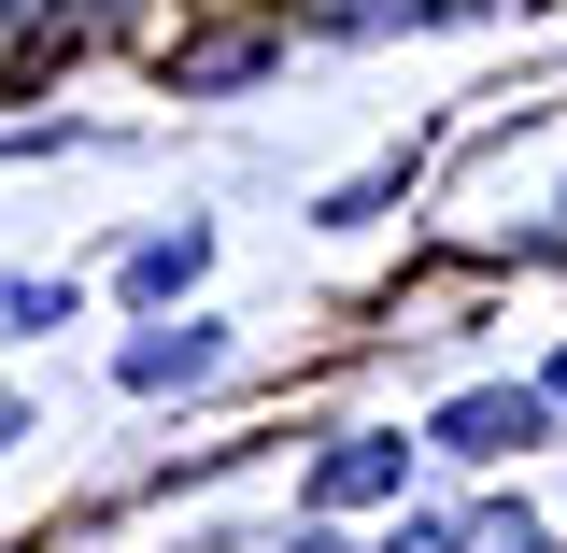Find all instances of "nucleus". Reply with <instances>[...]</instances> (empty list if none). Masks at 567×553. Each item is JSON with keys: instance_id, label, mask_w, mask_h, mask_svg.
Returning a JSON list of instances; mask_svg holds the SVG:
<instances>
[{"instance_id": "8", "label": "nucleus", "mask_w": 567, "mask_h": 553, "mask_svg": "<svg viewBox=\"0 0 567 553\" xmlns=\"http://www.w3.org/2000/svg\"><path fill=\"white\" fill-rule=\"evenodd\" d=\"M454 553H554V540H539L525 511H483V525H468V540H454Z\"/></svg>"}, {"instance_id": "5", "label": "nucleus", "mask_w": 567, "mask_h": 553, "mask_svg": "<svg viewBox=\"0 0 567 553\" xmlns=\"http://www.w3.org/2000/svg\"><path fill=\"white\" fill-rule=\"evenodd\" d=\"M185 284H199V227H171V242L128 256V298H185Z\"/></svg>"}, {"instance_id": "1", "label": "nucleus", "mask_w": 567, "mask_h": 553, "mask_svg": "<svg viewBox=\"0 0 567 553\" xmlns=\"http://www.w3.org/2000/svg\"><path fill=\"white\" fill-rule=\"evenodd\" d=\"M554 398H525V383H483V398H454L440 412V454H511V440H539Z\"/></svg>"}, {"instance_id": "12", "label": "nucleus", "mask_w": 567, "mask_h": 553, "mask_svg": "<svg viewBox=\"0 0 567 553\" xmlns=\"http://www.w3.org/2000/svg\"><path fill=\"white\" fill-rule=\"evenodd\" d=\"M554 398H567V355H554Z\"/></svg>"}, {"instance_id": "10", "label": "nucleus", "mask_w": 567, "mask_h": 553, "mask_svg": "<svg viewBox=\"0 0 567 553\" xmlns=\"http://www.w3.org/2000/svg\"><path fill=\"white\" fill-rule=\"evenodd\" d=\"M383 553H454V525H425V511H412V525H398Z\"/></svg>"}, {"instance_id": "3", "label": "nucleus", "mask_w": 567, "mask_h": 553, "mask_svg": "<svg viewBox=\"0 0 567 553\" xmlns=\"http://www.w3.org/2000/svg\"><path fill=\"white\" fill-rule=\"evenodd\" d=\"M199 369H213V327H142V341H128L142 398H171V383H199Z\"/></svg>"}, {"instance_id": "7", "label": "nucleus", "mask_w": 567, "mask_h": 553, "mask_svg": "<svg viewBox=\"0 0 567 553\" xmlns=\"http://www.w3.org/2000/svg\"><path fill=\"white\" fill-rule=\"evenodd\" d=\"M454 313H483V270H440V284L398 298V327H454Z\"/></svg>"}, {"instance_id": "11", "label": "nucleus", "mask_w": 567, "mask_h": 553, "mask_svg": "<svg viewBox=\"0 0 567 553\" xmlns=\"http://www.w3.org/2000/svg\"><path fill=\"white\" fill-rule=\"evenodd\" d=\"M14 14H29V0H0V29H14Z\"/></svg>"}, {"instance_id": "9", "label": "nucleus", "mask_w": 567, "mask_h": 553, "mask_svg": "<svg viewBox=\"0 0 567 553\" xmlns=\"http://www.w3.org/2000/svg\"><path fill=\"white\" fill-rule=\"evenodd\" d=\"M398 14L425 29V14H468V0H341V29H398Z\"/></svg>"}, {"instance_id": "4", "label": "nucleus", "mask_w": 567, "mask_h": 553, "mask_svg": "<svg viewBox=\"0 0 567 553\" xmlns=\"http://www.w3.org/2000/svg\"><path fill=\"white\" fill-rule=\"evenodd\" d=\"M270 71V29H213V43H185V85H256Z\"/></svg>"}, {"instance_id": "2", "label": "nucleus", "mask_w": 567, "mask_h": 553, "mask_svg": "<svg viewBox=\"0 0 567 553\" xmlns=\"http://www.w3.org/2000/svg\"><path fill=\"white\" fill-rule=\"evenodd\" d=\"M412 483V454L398 440H327V469H312V511H369V496Z\"/></svg>"}, {"instance_id": "13", "label": "nucleus", "mask_w": 567, "mask_h": 553, "mask_svg": "<svg viewBox=\"0 0 567 553\" xmlns=\"http://www.w3.org/2000/svg\"><path fill=\"white\" fill-rule=\"evenodd\" d=\"M298 553H341V540H298Z\"/></svg>"}, {"instance_id": "6", "label": "nucleus", "mask_w": 567, "mask_h": 553, "mask_svg": "<svg viewBox=\"0 0 567 553\" xmlns=\"http://www.w3.org/2000/svg\"><path fill=\"white\" fill-rule=\"evenodd\" d=\"M29 327H71V284H14L0 270V341H29Z\"/></svg>"}]
</instances>
